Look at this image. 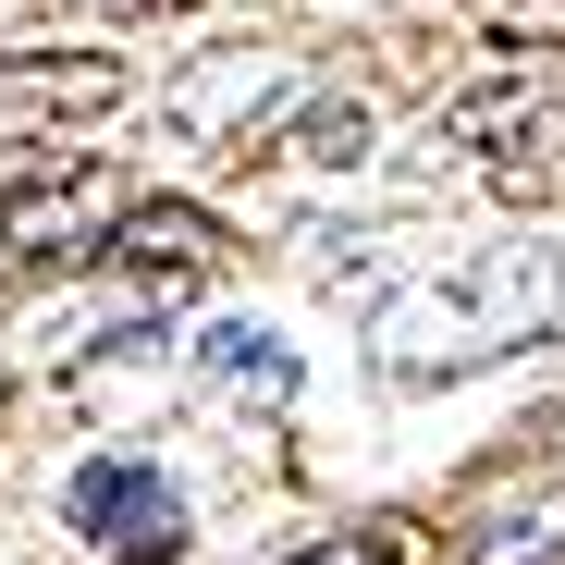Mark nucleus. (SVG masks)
Segmentation results:
<instances>
[{"label": "nucleus", "mask_w": 565, "mask_h": 565, "mask_svg": "<svg viewBox=\"0 0 565 565\" xmlns=\"http://www.w3.org/2000/svg\"><path fill=\"white\" fill-rule=\"evenodd\" d=\"M553 320H565L553 246H455L443 270H418L406 296L369 308V369L382 382H467V369L541 344Z\"/></svg>", "instance_id": "f257e3e1"}, {"label": "nucleus", "mask_w": 565, "mask_h": 565, "mask_svg": "<svg viewBox=\"0 0 565 565\" xmlns=\"http://www.w3.org/2000/svg\"><path fill=\"white\" fill-rule=\"evenodd\" d=\"M136 222V172L124 160H50L0 198V296H50L86 258H111V234Z\"/></svg>", "instance_id": "f03ea898"}, {"label": "nucleus", "mask_w": 565, "mask_h": 565, "mask_svg": "<svg viewBox=\"0 0 565 565\" xmlns=\"http://www.w3.org/2000/svg\"><path fill=\"white\" fill-rule=\"evenodd\" d=\"M296 111H308V62L296 50H198L160 86V136L210 148V160H258Z\"/></svg>", "instance_id": "7ed1b4c3"}, {"label": "nucleus", "mask_w": 565, "mask_h": 565, "mask_svg": "<svg viewBox=\"0 0 565 565\" xmlns=\"http://www.w3.org/2000/svg\"><path fill=\"white\" fill-rule=\"evenodd\" d=\"M455 148H480L504 210H565V86H492V99L443 111Z\"/></svg>", "instance_id": "20e7f679"}, {"label": "nucleus", "mask_w": 565, "mask_h": 565, "mask_svg": "<svg viewBox=\"0 0 565 565\" xmlns=\"http://www.w3.org/2000/svg\"><path fill=\"white\" fill-rule=\"evenodd\" d=\"M62 516H74V541H99L111 565H172L184 553V492L148 480L136 455H86L62 480Z\"/></svg>", "instance_id": "39448f33"}, {"label": "nucleus", "mask_w": 565, "mask_h": 565, "mask_svg": "<svg viewBox=\"0 0 565 565\" xmlns=\"http://www.w3.org/2000/svg\"><path fill=\"white\" fill-rule=\"evenodd\" d=\"M124 99H136V74L111 50H0V148L86 124V111H124Z\"/></svg>", "instance_id": "423d86ee"}, {"label": "nucleus", "mask_w": 565, "mask_h": 565, "mask_svg": "<svg viewBox=\"0 0 565 565\" xmlns=\"http://www.w3.org/2000/svg\"><path fill=\"white\" fill-rule=\"evenodd\" d=\"M111 270L160 308V296H184V282H210V270H222V222H210L198 198H136V222L111 234Z\"/></svg>", "instance_id": "0eeeda50"}, {"label": "nucleus", "mask_w": 565, "mask_h": 565, "mask_svg": "<svg viewBox=\"0 0 565 565\" xmlns=\"http://www.w3.org/2000/svg\"><path fill=\"white\" fill-rule=\"evenodd\" d=\"M356 148H369V111H356V99H308L258 160H282V172H356Z\"/></svg>", "instance_id": "6e6552de"}, {"label": "nucleus", "mask_w": 565, "mask_h": 565, "mask_svg": "<svg viewBox=\"0 0 565 565\" xmlns=\"http://www.w3.org/2000/svg\"><path fill=\"white\" fill-rule=\"evenodd\" d=\"M198 369H210V382H246V394H282V382H296V356H282L258 320H222V332L198 344Z\"/></svg>", "instance_id": "1a4fd4ad"}, {"label": "nucleus", "mask_w": 565, "mask_h": 565, "mask_svg": "<svg viewBox=\"0 0 565 565\" xmlns=\"http://www.w3.org/2000/svg\"><path fill=\"white\" fill-rule=\"evenodd\" d=\"M270 565H418V529H406V516H356V529L296 541V553H270Z\"/></svg>", "instance_id": "9d476101"}, {"label": "nucleus", "mask_w": 565, "mask_h": 565, "mask_svg": "<svg viewBox=\"0 0 565 565\" xmlns=\"http://www.w3.org/2000/svg\"><path fill=\"white\" fill-rule=\"evenodd\" d=\"M492 50H565V0H455Z\"/></svg>", "instance_id": "9b49d317"}, {"label": "nucleus", "mask_w": 565, "mask_h": 565, "mask_svg": "<svg viewBox=\"0 0 565 565\" xmlns=\"http://www.w3.org/2000/svg\"><path fill=\"white\" fill-rule=\"evenodd\" d=\"M99 13H124V25H160V13H198V0H99Z\"/></svg>", "instance_id": "f8f14e48"}, {"label": "nucleus", "mask_w": 565, "mask_h": 565, "mask_svg": "<svg viewBox=\"0 0 565 565\" xmlns=\"http://www.w3.org/2000/svg\"><path fill=\"white\" fill-rule=\"evenodd\" d=\"M0 418H13V382H0Z\"/></svg>", "instance_id": "ddd939ff"}]
</instances>
